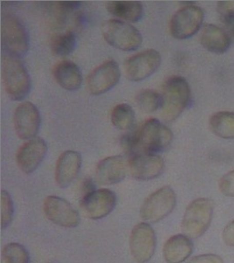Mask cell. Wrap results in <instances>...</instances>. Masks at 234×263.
Wrapping results in <instances>:
<instances>
[{
  "instance_id": "11",
  "label": "cell",
  "mask_w": 234,
  "mask_h": 263,
  "mask_svg": "<svg viewBox=\"0 0 234 263\" xmlns=\"http://www.w3.org/2000/svg\"><path fill=\"white\" fill-rule=\"evenodd\" d=\"M117 197L108 189H100L82 198L80 207L86 217L91 219H101L109 215L114 209Z\"/></svg>"
},
{
  "instance_id": "24",
  "label": "cell",
  "mask_w": 234,
  "mask_h": 263,
  "mask_svg": "<svg viewBox=\"0 0 234 263\" xmlns=\"http://www.w3.org/2000/svg\"><path fill=\"white\" fill-rule=\"evenodd\" d=\"M111 120L112 125L122 131L132 128L135 121V115L132 108L127 104L116 105L111 111Z\"/></svg>"
},
{
  "instance_id": "2",
  "label": "cell",
  "mask_w": 234,
  "mask_h": 263,
  "mask_svg": "<svg viewBox=\"0 0 234 263\" xmlns=\"http://www.w3.org/2000/svg\"><path fill=\"white\" fill-rule=\"evenodd\" d=\"M173 141V133L160 120L150 119L136 132L135 154H156L167 149Z\"/></svg>"
},
{
  "instance_id": "29",
  "label": "cell",
  "mask_w": 234,
  "mask_h": 263,
  "mask_svg": "<svg viewBox=\"0 0 234 263\" xmlns=\"http://www.w3.org/2000/svg\"><path fill=\"white\" fill-rule=\"evenodd\" d=\"M219 189L226 197H234V171H230L220 178Z\"/></svg>"
},
{
  "instance_id": "30",
  "label": "cell",
  "mask_w": 234,
  "mask_h": 263,
  "mask_svg": "<svg viewBox=\"0 0 234 263\" xmlns=\"http://www.w3.org/2000/svg\"><path fill=\"white\" fill-rule=\"evenodd\" d=\"M121 147L125 150V152L132 156L135 152L136 147V133L135 134H127L122 136L120 140Z\"/></svg>"
},
{
  "instance_id": "17",
  "label": "cell",
  "mask_w": 234,
  "mask_h": 263,
  "mask_svg": "<svg viewBox=\"0 0 234 263\" xmlns=\"http://www.w3.org/2000/svg\"><path fill=\"white\" fill-rule=\"evenodd\" d=\"M128 171V162L120 156H110L99 162L96 179L102 185H111L123 181Z\"/></svg>"
},
{
  "instance_id": "32",
  "label": "cell",
  "mask_w": 234,
  "mask_h": 263,
  "mask_svg": "<svg viewBox=\"0 0 234 263\" xmlns=\"http://www.w3.org/2000/svg\"><path fill=\"white\" fill-rule=\"evenodd\" d=\"M218 12L220 16H234V1H219L218 3Z\"/></svg>"
},
{
  "instance_id": "28",
  "label": "cell",
  "mask_w": 234,
  "mask_h": 263,
  "mask_svg": "<svg viewBox=\"0 0 234 263\" xmlns=\"http://www.w3.org/2000/svg\"><path fill=\"white\" fill-rule=\"evenodd\" d=\"M13 202L8 192L2 191L1 193V227L3 229L9 227L13 218Z\"/></svg>"
},
{
  "instance_id": "9",
  "label": "cell",
  "mask_w": 234,
  "mask_h": 263,
  "mask_svg": "<svg viewBox=\"0 0 234 263\" xmlns=\"http://www.w3.org/2000/svg\"><path fill=\"white\" fill-rule=\"evenodd\" d=\"M156 248V235L148 223H140L132 228L130 235V250L133 259L139 263L151 260Z\"/></svg>"
},
{
  "instance_id": "4",
  "label": "cell",
  "mask_w": 234,
  "mask_h": 263,
  "mask_svg": "<svg viewBox=\"0 0 234 263\" xmlns=\"http://www.w3.org/2000/svg\"><path fill=\"white\" fill-rule=\"evenodd\" d=\"M214 203L210 198L200 197L186 208L182 221L183 234L189 239H198L210 228L213 216Z\"/></svg>"
},
{
  "instance_id": "35",
  "label": "cell",
  "mask_w": 234,
  "mask_h": 263,
  "mask_svg": "<svg viewBox=\"0 0 234 263\" xmlns=\"http://www.w3.org/2000/svg\"><path fill=\"white\" fill-rule=\"evenodd\" d=\"M96 191L95 189V183H94L93 180L87 177L84 180L83 184H82V193H83V197L85 195L89 194L90 192Z\"/></svg>"
},
{
  "instance_id": "34",
  "label": "cell",
  "mask_w": 234,
  "mask_h": 263,
  "mask_svg": "<svg viewBox=\"0 0 234 263\" xmlns=\"http://www.w3.org/2000/svg\"><path fill=\"white\" fill-rule=\"evenodd\" d=\"M224 25V30L228 34L230 39L234 40V16H220Z\"/></svg>"
},
{
  "instance_id": "16",
  "label": "cell",
  "mask_w": 234,
  "mask_h": 263,
  "mask_svg": "<svg viewBox=\"0 0 234 263\" xmlns=\"http://www.w3.org/2000/svg\"><path fill=\"white\" fill-rule=\"evenodd\" d=\"M48 152V145L40 137H34L23 144L17 154V164L26 174L33 173L43 162Z\"/></svg>"
},
{
  "instance_id": "25",
  "label": "cell",
  "mask_w": 234,
  "mask_h": 263,
  "mask_svg": "<svg viewBox=\"0 0 234 263\" xmlns=\"http://www.w3.org/2000/svg\"><path fill=\"white\" fill-rule=\"evenodd\" d=\"M76 36L71 31L61 33L52 41L51 50L54 55L66 57L75 50Z\"/></svg>"
},
{
  "instance_id": "13",
  "label": "cell",
  "mask_w": 234,
  "mask_h": 263,
  "mask_svg": "<svg viewBox=\"0 0 234 263\" xmlns=\"http://www.w3.org/2000/svg\"><path fill=\"white\" fill-rule=\"evenodd\" d=\"M165 162L156 154L139 153L132 155L128 161V171L132 177L139 181L155 179L162 175Z\"/></svg>"
},
{
  "instance_id": "10",
  "label": "cell",
  "mask_w": 234,
  "mask_h": 263,
  "mask_svg": "<svg viewBox=\"0 0 234 263\" xmlns=\"http://www.w3.org/2000/svg\"><path fill=\"white\" fill-rule=\"evenodd\" d=\"M161 63L162 57L159 52L154 49H147L129 57L125 63V72L131 81H142L153 75Z\"/></svg>"
},
{
  "instance_id": "3",
  "label": "cell",
  "mask_w": 234,
  "mask_h": 263,
  "mask_svg": "<svg viewBox=\"0 0 234 263\" xmlns=\"http://www.w3.org/2000/svg\"><path fill=\"white\" fill-rule=\"evenodd\" d=\"M2 76L6 91L10 99L21 101L30 92V76L20 58L8 54L4 55Z\"/></svg>"
},
{
  "instance_id": "26",
  "label": "cell",
  "mask_w": 234,
  "mask_h": 263,
  "mask_svg": "<svg viewBox=\"0 0 234 263\" xmlns=\"http://www.w3.org/2000/svg\"><path fill=\"white\" fill-rule=\"evenodd\" d=\"M135 103L141 111L152 114L162 107V95L153 90H141L136 96Z\"/></svg>"
},
{
  "instance_id": "22",
  "label": "cell",
  "mask_w": 234,
  "mask_h": 263,
  "mask_svg": "<svg viewBox=\"0 0 234 263\" xmlns=\"http://www.w3.org/2000/svg\"><path fill=\"white\" fill-rule=\"evenodd\" d=\"M109 13L125 22H137L143 16V6L139 1H110L106 4Z\"/></svg>"
},
{
  "instance_id": "1",
  "label": "cell",
  "mask_w": 234,
  "mask_h": 263,
  "mask_svg": "<svg viewBox=\"0 0 234 263\" xmlns=\"http://www.w3.org/2000/svg\"><path fill=\"white\" fill-rule=\"evenodd\" d=\"M161 114L166 123L177 120L189 105L191 90L188 82L178 76L170 77L162 88Z\"/></svg>"
},
{
  "instance_id": "19",
  "label": "cell",
  "mask_w": 234,
  "mask_h": 263,
  "mask_svg": "<svg viewBox=\"0 0 234 263\" xmlns=\"http://www.w3.org/2000/svg\"><path fill=\"white\" fill-rule=\"evenodd\" d=\"M231 40L223 28L216 25L206 24L202 27L200 43L214 54H224L228 50Z\"/></svg>"
},
{
  "instance_id": "7",
  "label": "cell",
  "mask_w": 234,
  "mask_h": 263,
  "mask_svg": "<svg viewBox=\"0 0 234 263\" xmlns=\"http://www.w3.org/2000/svg\"><path fill=\"white\" fill-rule=\"evenodd\" d=\"M177 205V195L169 186H164L147 197L141 206L140 214L147 223H156L165 218Z\"/></svg>"
},
{
  "instance_id": "33",
  "label": "cell",
  "mask_w": 234,
  "mask_h": 263,
  "mask_svg": "<svg viewBox=\"0 0 234 263\" xmlns=\"http://www.w3.org/2000/svg\"><path fill=\"white\" fill-rule=\"evenodd\" d=\"M222 238L225 245L234 247V219L223 231Z\"/></svg>"
},
{
  "instance_id": "15",
  "label": "cell",
  "mask_w": 234,
  "mask_h": 263,
  "mask_svg": "<svg viewBox=\"0 0 234 263\" xmlns=\"http://www.w3.org/2000/svg\"><path fill=\"white\" fill-rule=\"evenodd\" d=\"M120 78L118 63L113 60L106 61L98 66L88 77V90L93 95H101L116 86Z\"/></svg>"
},
{
  "instance_id": "8",
  "label": "cell",
  "mask_w": 234,
  "mask_h": 263,
  "mask_svg": "<svg viewBox=\"0 0 234 263\" xmlns=\"http://www.w3.org/2000/svg\"><path fill=\"white\" fill-rule=\"evenodd\" d=\"M204 11L195 5H186L174 13L170 21L169 30L178 40L188 39L195 35L204 21Z\"/></svg>"
},
{
  "instance_id": "12",
  "label": "cell",
  "mask_w": 234,
  "mask_h": 263,
  "mask_svg": "<svg viewBox=\"0 0 234 263\" xmlns=\"http://www.w3.org/2000/svg\"><path fill=\"white\" fill-rule=\"evenodd\" d=\"M43 212L54 224L66 228H74L80 223L77 211L65 199L50 196L44 200Z\"/></svg>"
},
{
  "instance_id": "31",
  "label": "cell",
  "mask_w": 234,
  "mask_h": 263,
  "mask_svg": "<svg viewBox=\"0 0 234 263\" xmlns=\"http://www.w3.org/2000/svg\"><path fill=\"white\" fill-rule=\"evenodd\" d=\"M187 263H224V260L219 255L207 254L198 255Z\"/></svg>"
},
{
  "instance_id": "20",
  "label": "cell",
  "mask_w": 234,
  "mask_h": 263,
  "mask_svg": "<svg viewBox=\"0 0 234 263\" xmlns=\"http://www.w3.org/2000/svg\"><path fill=\"white\" fill-rule=\"evenodd\" d=\"M193 248L191 239L184 234H177L166 241L163 256L168 263H183L191 255Z\"/></svg>"
},
{
  "instance_id": "5",
  "label": "cell",
  "mask_w": 234,
  "mask_h": 263,
  "mask_svg": "<svg viewBox=\"0 0 234 263\" xmlns=\"http://www.w3.org/2000/svg\"><path fill=\"white\" fill-rule=\"evenodd\" d=\"M1 42L6 54L24 57L29 48L28 33L20 18L12 14L4 16L1 21Z\"/></svg>"
},
{
  "instance_id": "6",
  "label": "cell",
  "mask_w": 234,
  "mask_h": 263,
  "mask_svg": "<svg viewBox=\"0 0 234 263\" xmlns=\"http://www.w3.org/2000/svg\"><path fill=\"white\" fill-rule=\"evenodd\" d=\"M105 42L113 48L122 51H133L142 43L140 31L125 21L109 20L102 26Z\"/></svg>"
},
{
  "instance_id": "14",
  "label": "cell",
  "mask_w": 234,
  "mask_h": 263,
  "mask_svg": "<svg viewBox=\"0 0 234 263\" xmlns=\"http://www.w3.org/2000/svg\"><path fill=\"white\" fill-rule=\"evenodd\" d=\"M14 130L18 138L31 140L35 137L41 126V114L36 106L31 102L21 103L13 115Z\"/></svg>"
},
{
  "instance_id": "27",
  "label": "cell",
  "mask_w": 234,
  "mask_h": 263,
  "mask_svg": "<svg viewBox=\"0 0 234 263\" xmlns=\"http://www.w3.org/2000/svg\"><path fill=\"white\" fill-rule=\"evenodd\" d=\"M3 260L5 263H29V254L24 246L18 243H10L4 248Z\"/></svg>"
},
{
  "instance_id": "18",
  "label": "cell",
  "mask_w": 234,
  "mask_h": 263,
  "mask_svg": "<svg viewBox=\"0 0 234 263\" xmlns=\"http://www.w3.org/2000/svg\"><path fill=\"white\" fill-rule=\"evenodd\" d=\"M82 167V156L73 150H67L58 158L54 179L61 188H66L75 179Z\"/></svg>"
},
{
  "instance_id": "21",
  "label": "cell",
  "mask_w": 234,
  "mask_h": 263,
  "mask_svg": "<svg viewBox=\"0 0 234 263\" xmlns=\"http://www.w3.org/2000/svg\"><path fill=\"white\" fill-rule=\"evenodd\" d=\"M54 78L64 90H76L83 84V75L78 66L69 61H63L54 67Z\"/></svg>"
},
{
  "instance_id": "23",
  "label": "cell",
  "mask_w": 234,
  "mask_h": 263,
  "mask_svg": "<svg viewBox=\"0 0 234 263\" xmlns=\"http://www.w3.org/2000/svg\"><path fill=\"white\" fill-rule=\"evenodd\" d=\"M210 131L221 139H234V112L219 111L211 115L209 121Z\"/></svg>"
}]
</instances>
